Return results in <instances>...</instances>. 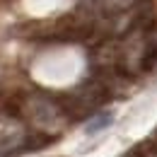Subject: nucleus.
I'll use <instances>...</instances> for the list:
<instances>
[{"mask_svg": "<svg viewBox=\"0 0 157 157\" xmlns=\"http://www.w3.org/2000/svg\"><path fill=\"white\" fill-rule=\"evenodd\" d=\"M56 97H58L65 116L70 118L73 123L85 121V118H92L106 101L114 99L111 92H109V87H106L99 78H94V75L85 78L80 85L70 87L68 92H60Z\"/></svg>", "mask_w": 157, "mask_h": 157, "instance_id": "nucleus-1", "label": "nucleus"}, {"mask_svg": "<svg viewBox=\"0 0 157 157\" xmlns=\"http://www.w3.org/2000/svg\"><path fill=\"white\" fill-rule=\"evenodd\" d=\"M22 118L32 128L44 131V133L53 136L56 140L63 136V131L68 128V123H73L70 118L65 116L58 97H51L48 92H41V90H32L29 92V97L24 101Z\"/></svg>", "mask_w": 157, "mask_h": 157, "instance_id": "nucleus-2", "label": "nucleus"}, {"mask_svg": "<svg viewBox=\"0 0 157 157\" xmlns=\"http://www.w3.org/2000/svg\"><path fill=\"white\" fill-rule=\"evenodd\" d=\"M145 58H147V36L143 27H133L126 36H121V63L128 75H140L145 70Z\"/></svg>", "mask_w": 157, "mask_h": 157, "instance_id": "nucleus-3", "label": "nucleus"}, {"mask_svg": "<svg viewBox=\"0 0 157 157\" xmlns=\"http://www.w3.org/2000/svg\"><path fill=\"white\" fill-rule=\"evenodd\" d=\"M90 68H118L121 63V41H101L99 46H92L87 56Z\"/></svg>", "mask_w": 157, "mask_h": 157, "instance_id": "nucleus-4", "label": "nucleus"}, {"mask_svg": "<svg viewBox=\"0 0 157 157\" xmlns=\"http://www.w3.org/2000/svg\"><path fill=\"white\" fill-rule=\"evenodd\" d=\"M15 34L29 41H53V22H46V20L24 22V24L15 27Z\"/></svg>", "mask_w": 157, "mask_h": 157, "instance_id": "nucleus-5", "label": "nucleus"}, {"mask_svg": "<svg viewBox=\"0 0 157 157\" xmlns=\"http://www.w3.org/2000/svg\"><path fill=\"white\" fill-rule=\"evenodd\" d=\"M140 0H94L97 10L106 12V15H118V12H126L131 7H136Z\"/></svg>", "mask_w": 157, "mask_h": 157, "instance_id": "nucleus-6", "label": "nucleus"}, {"mask_svg": "<svg viewBox=\"0 0 157 157\" xmlns=\"http://www.w3.org/2000/svg\"><path fill=\"white\" fill-rule=\"evenodd\" d=\"M111 121H114V114H111V111H97L92 118H87V128H85V131H87L90 136H92V133H99V131L106 128Z\"/></svg>", "mask_w": 157, "mask_h": 157, "instance_id": "nucleus-7", "label": "nucleus"}, {"mask_svg": "<svg viewBox=\"0 0 157 157\" xmlns=\"http://www.w3.org/2000/svg\"><path fill=\"white\" fill-rule=\"evenodd\" d=\"M145 157H157V150H150V152H147Z\"/></svg>", "mask_w": 157, "mask_h": 157, "instance_id": "nucleus-8", "label": "nucleus"}]
</instances>
